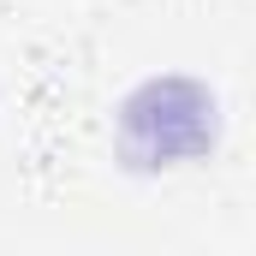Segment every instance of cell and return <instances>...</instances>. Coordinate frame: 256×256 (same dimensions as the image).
<instances>
[{"mask_svg": "<svg viewBox=\"0 0 256 256\" xmlns=\"http://www.w3.org/2000/svg\"><path fill=\"white\" fill-rule=\"evenodd\" d=\"M214 143V102L191 78L143 84L120 114V149L131 167H167L179 155H202Z\"/></svg>", "mask_w": 256, "mask_h": 256, "instance_id": "obj_1", "label": "cell"}]
</instances>
